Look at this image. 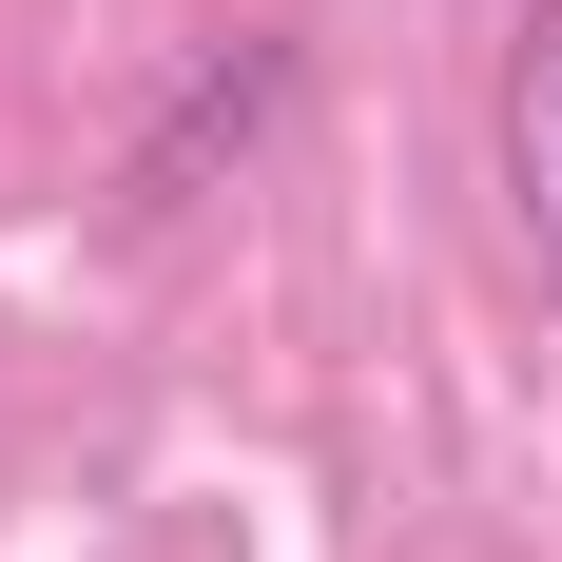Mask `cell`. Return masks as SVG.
Here are the masks:
<instances>
[{"label":"cell","mask_w":562,"mask_h":562,"mask_svg":"<svg viewBox=\"0 0 562 562\" xmlns=\"http://www.w3.org/2000/svg\"><path fill=\"white\" fill-rule=\"evenodd\" d=\"M505 233L562 291V0H524V40H505Z\"/></svg>","instance_id":"1"}]
</instances>
